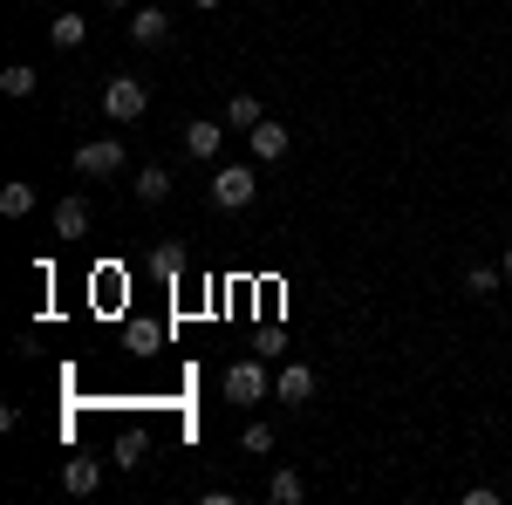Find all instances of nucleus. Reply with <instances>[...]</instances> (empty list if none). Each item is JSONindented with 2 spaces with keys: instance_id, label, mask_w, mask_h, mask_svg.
<instances>
[{
  "instance_id": "2eb2a0df",
  "label": "nucleus",
  "mask_w": 512,
  "mask_h": 505,
  "mask_svg": "<svg viewBox=\"0 0 512 505\" xmlns=\"http://www.w3.org/2000/svg\"><path fill=\"white\" fill-rule=\"evenodd\" d=\"M35 69H28V62H7V69H0V89H7V96H35Z\"/></svg>"
},
{
  "instance_id": "1a4fd4ad",
  "label": "nucleus",
  "mask_w": 512,
  "mask_h": 505,
  "mask_svg": "<svg viewBox=\"0 0 512 505\" xmlns=\"http://www.w3.org/2000/svg\"><path fill=\"white\" fill-rule=\"evenodd\" d=\"M55 239H89V198H62L55 205Z\"/></svg>"
},
{
  "instance_id": "f8f14e48",
  "label": "nucleus",
  "mask_w": 512,
  "mask_h": 505,
  "mask_svg": "<svg viewBox=\"0 0 512 505\" xmlns=\"http://www.w3.org/2000/svg\"><path fill=\"white\" fill-rule=\"evenodd\" d=\"M130 192L144 198V205H164V198H171V171H164V164H144V171H137V185H130Z\"/></svg>"
},
{
  "instance_id": "b1692460",
  "label": "nucleus",
  "mask_w": 512,
  "mask_h": 505,
  "mask_svg": "<svg viewBox=\"0 0 512 505\" xmlns=\"http://www.w3.org/2000/svg\"><path fill=\"white\" fill-rule=\"evenodd\" d=\"M110 7H137V0H110Z\"/></svg>"
},
{
  "instance_id": "9d476101",
  "label": "nucleus",
  "mask_w": 512,
  "mask_h": 505,
  "mask_svg": "<svg viewBox=\"0 0 512 505\" xmlns=\"http://www.w3.org/2000/svg\"><path fill=\"white\" fill-rule=\"evenodd\" d=\"M62 485H69L76 499H89V492L103 485V465H96V458H69V465H62Z\"/></svg>"
},
{
  "instance_id": "6ab92c4d",
  "label": "nucleus",
  "mask_w": 512,
  "mask_h": 505,
  "mask_svg": "<svg viewBox=\"0 0 512 505\" xmlns=\"http://www.w3.org/2000/svg\"><path fill=\"white\" fill-rule=\"evenodd\" d=\"M117 465H123V471L144 465V430H123V437H117Z\"/></svg>"
},
{
  "instance_id": "0eeeda50",
  "label": "nucleus",
  "mask_w": 512,
  "mask_h": 505,
  "mask_svg": "<svg viewBox=\"0 0 512 505\" xmlns=\"http://www.w3.org/2000/svg\"><path fill=\"white\" fill-rule=\"evenodd\" d=\"M274 396H280V403H308V396H315V369H308V362L280 369V376H274Z\"/></svg>"
},
{
  "instance_id": "4468645a",
  "label": "nucleus",
  "mask_w": 512,
  "mask_h": 505,
  "mask_svg": "<svg viewBox=\"0 0 512 505\" xmlns=\"http://www.w3.org/2000/svg\"><path fill=\"white\" fill-rule=\"evenodd\" d=\"M267 499H274V505H301V499H308V485H301V471H274V485H267Z\"/></svg>"
},
{
  "instance_id": "dca6fc26",
  "label": "nucleus",
  "mask_w": 512,
  "mask_h": 505,
  "mask_svg": "<svg viewBox=\"0 0 512 505\" xmlns=\"http://www.w3.org/2000/svg\"><path fill=\"white\" fill-rule=\"evenodd\" d=\"M260 117H267V110H260V96H233V103H226V123H233V130H253Z\"/></svg>"
},
{
  "instance_id": "a211bd4d",
  "label": "nucleus",
  "mask_w": 512,
  "mask_h": 505,
  "mask_svg": "<svg viewBox=\"0 0 512 505\" xmlns=\"http://www.w3.org/2000/svg\"><path fill=\"white\" fill-rule=\"evenodd\" d=\"M151 273H158V280H178V273H185V246H158V253H151Z\"/></svg>"
},
{
  "instance_id": "f03ea898",
  "label": "nucleus",
  "mask_w": 512,
  "mask_h": 505,
  "mask_svg": "<svg viewBox=\"0 0 512 505\" xmlns=\"http://www.w3.org/2000/svg\"><path fill=\"white\" fill-rule=\"evenodd\" d=\"M144 110H151V89H144L137 76H117L110 89H103V117L110 123H137Z\"/></svg>"
},
{
  "instance_id": "412c9836",
  "label": "nucleus",
  "mask_w": 512,
  "mask_h": 505,
  "mask_svg": "<svg viewBox=\"0 0 512 505\" xmlns=\"http://www.w3.org/2000/svg\"><path fill=\"white\" fill-rule=\"evenodd\" d=\"M158 342H164L158 328H144V321H130V349H158Z\"/></svg>"
},
{
  "instance_id": "9b49d317",
  "label": "nucleus",
  "mask_w": 512,
  "mask_h": 505,
  "mask_svg": "<svg viewBox=\"0 0 512 505\" xmlns=\"http://www.w3.org/2000/svg\"><path fill=\"white\" fill-rule=\"evenodd\" d=\"M48 35H55V48H82V41H89V21H82L76 7H62V14L48 21Z\"/></svg>"
},
{
  "instance_id": "20e7f679",
  "label": "nucleus",
  "mask_w": 512,
  "mask_h": 505,
  "mask_svg": "<svg viewBox=\"0 0 512 505\" xmlns=\"http://www.w3.org/2000/svg\"><path fill=\"white\" fill-rule=\"evenodd\" d=\"M117 171H123V144L117 137H96V144L76 151V178H117Z\"/></svg>"
},
{
  "instance_id": "ddd939ff",
  "label": "nucleus",
  "mask_w": 512,
  "mask_h": 505,
  "mask_svg": "<svg viewBox=\"0 0 512 505\" xmlns=\"http://www.w3.org/2000/svg\"><path fill=\"white\" fill-rule=\"evenodd\" d=\"M0 212H7V219H28V212H35V185H21V178L0 185Z\"/></svg>"
},
{
  "instance_id": "5701e85b",
  "label": "nucleus",
  "mask_w": 512,
  "mask_h": 505,
  "mask_svg": "<svg viewBox=\"0 0 512 505\" xmlns=\"http://www.w3.org/2000/svg\"><path fill=\"white\" fill-rule=\"evenodd\" d=\"M499 267H506V280H512V246H506V260H499Z\"/></svg>"
},
{
  "instance_id": "423d86ee",
  "label": "nucleus",
  "mask_w": 512,
  "mask_h": 505,
  "mask_svg": "<svg viewBox=\"0 0 512 505\" xmlns=\"http://www.w3.org/2000/svg\"><path fill=\"white\" fill-rule=\"evenodd\" d=\"M164 35H171V14L164 7H130V41L137 48H158Z\"/></svg>"
},
{
  "instance_id": "4be33fe9",
  "label": "nucleus",
  "mask_w": 512,
  "mask_h": 505,
  "mask_svg": "<svg viewBox=\"0 0 512 505\" xmlns=\"http://www.w3.org/2000/svg\"><path fill=\"white\" fill-rule=\"evenodd\" d=\"M192 7H198V14H212V7H226V0H192Z\"/></svg>"
},
{
  "instance_id": "6e6552de",
  "label": "nucleus",
  "mask_w": 512,
  "mask_h": 505,
  "mask_svg": "<svg viewBox=\"0 0 512 505\" xmlns=\"http://www.w3.org/2000/svg\"><path fill=\"white\" fill-rule=\"evenodd\" d=\"M219 144H226V137H219V123H185V157H198V164H212V157H219Z\"/></svg>"
},
{
  "instance_id": "7ed1b4c3",
  "label": "nucleus",
  "mask_w": 512,
  "mask_h": 505,
  "mask_svg": "<svg viewBox=\"0 0 512 505\" xmlns=\"http://www.w3.org/2000/svg\"><path fill=\"white\" fill-rule=\"evenodd\" d=\"M267 396H274V376L260 362H233L226 369V403H267Z\"/></svg>"
},
{
  "instance_id": "f257e3e1",
  "label": "nucleus",
  "mask_w": 512,
  "mask_h": 505,
  "mask_svg": "<svg viewBox=\"0 0 512 505\" xmlns=\"http://www.w3.org/2000/svg\"><path fill=\"white\" fill-rule=\"evenodd\" d=\"M253 192H260V171H253V164H219V171H212V205H219V212H246Z\"/></svg>"
},
{
  "instance_id": "aec40b11",
  "label": "nucleus",
  "mask_w": 512,
  "mask_h": 505,
  "mask_svg": "<svg viewBox=\"0 0 512 505\" xmlns=\"http://www.w3.org/2000/svg\"><path fill=\"white\" fill-rule=\"evenodd\" d=\"M239 451L267 458V451H274V430H267V424H246V430H239Z\"/></svg>"
},
{
  "instance_id": "f3484780",
  "label": "nucleus",
  "mask_w": 512,
  "mask_h": 505,
  "mask_svg": "<svg viewBox=\"0 0 512 505\" xmlns=\"http://www.w3.org/2000/svg\"><path fill=\"white\" fill-rule=\"evenodd\" d=\"M506 287V267H472L465 273V294H499Z\"/></svg>"
},
{
  "instance_id": "39448f33",
  "label": "nucleus",
  "mask_w": 512,
  "mask_h": 505,
  "mask_svg": "<svg viewBox=\"0 0 512 505\" xmlns=\"http://www.w3.org/2000/svg\"><path fill=\"white\" fill-rule=\"evenodd\" d=\"M246 144H253V164H280L294 137H287V130H280L274 117H260V123H253V130H246Z\"/></svg>"
}]
</instances>
